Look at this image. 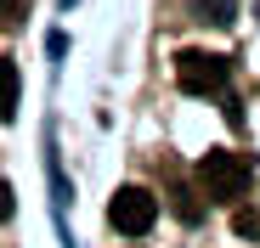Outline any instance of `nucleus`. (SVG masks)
<instances>
[{
	"instance_id": "obj_1",
	"label": "nucleus",
	"mask_w": 260,
	"mask_h": 248,
	"mask_svg": "<svg viewBox=\"0 0 260 248\" xmlns=\"http://www.w3.org/2000/svg\"><path fill=\"white\" fill-rule=\"evenodd\" d=\"M192 175H198V197H209V203H243V192H249V181H254V163H249L243 152L215 147V152L198 158Z\"/></svg>"
},
{
	"instance_id": "obj_2",
	"label": "nucleus",
	"mask_w": 260,
	"mask_h": 248,
	"mask_svg": "<svg viewBox=\"0 0 260 248\" xmlns=\"http://www.w3.org/2000/svg\"><path fill=\"white\" fill-rule=\"evenodd\" d=\"M226 79H232V57H221V51H181L176 57V85L192 96L226 91Z\"/></svg>"
},
{
	"instance_id": "obj_3",
	"label": "nucleus",
	"mask_w": 260,
	"mask_h": 248,
	"mask_svg": "<svg viewBox=\"0 0 260 248\" xmlns=\"http://www.w3.org/2000/svg\"><path fill=\"white\" fill-rule=\"evenodd\" d=\"M108 220H113V231H124V237H147L153 220H158V197H153L147 186H119L113 203H108Z\"/></svg>"
},
{
	"instance_id": "obj_4",
	"label": "nucleus",
	"mask_w": 260,
	"mask_h": 248,
	"mask_svg": "<svg viewBox=\"0 0 260 248\" xmlns=\"http://www.w3.org/2000/svg\"><path fill=\"white\" fill-rule=\"evenodd\" d=\"M187 12H192L198 23L226 28V23H238V0H187Z\"/></svg>"
},
{
	"instance_id": "obj_5",
	"label": "nucleus",
	"mask_w": 260,
	"mask_h": 248,
	"mask_svg": "<svg viewBox=\"0 0 260 248\" xmlns=\"http://www.w3.org/2000/svg\"><path fill=\"white\" fill-rule=\"evenodd\" d=\"M0 118H17V62L0 57Z\"/></svg>"
},
{
	"instance_id": "obj_6",
	"label": "nucleus",
	"mask_w": 260,
	"mask_h": 248,
	"mask_svg": "<svg viewBox=\"0 0 260 248\" xmlns=\"http://www.w3.org/2000/svg\"><path fill=\"white\" fill-rule=\"evenodd\" d=\"M28 12H34V0H0V28L17 34V28L28 23Z\"/></svg>"
},
{
	"instance_id": "obj_7",
	"label": "nucleus",
	"mask_w": 260,
	"mask_h": 248,
	"mask_svg": "<svg viewBox=\"0 0 260 248\" xmlns=\"http://www.w3.org/2000/svg\"><path fill=\"white\" fill-rule=\"evenodd\" d=\"M170 209H176L181 220H198V215H204V203H198L192 186H176V192H170Z\"/></svg>"
},
{
	"instance_id": "obj_8",
	"label": "nucleus",
	"mask_w": 260,
	"mask_h": 248,
	"mask_svg": "<svg viewBox=\"0 0 260 248\" xmlns=\"http://www.w3.org/2000/svg\"><path fill=\"white\" fill-rule=\"evenodd\" d=\"M232 231L238 237H260V209H238L232 215Z\"/></svg>"
},
{
	"instance_id": "obj_9",
	"label": "nucleus",
	"mask_w": 260,
	"mask_h": 248,
	"mask_svg": "<svg viewBox=\"0 0 260 248\" xmlns=\"http://www.w3.org/2000/svg\"><path fill=\"white\" fill-rule=\"evenodd\" d=\"M12 215H17V192H12V186H6V181H0V226H6V220H12Z\"/></svg>"
}]
</instances>
